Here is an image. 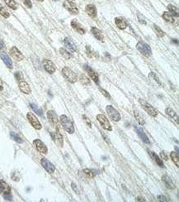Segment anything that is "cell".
Listing matches in <instances>:
<instances>
[{
	"instance_id": "cell-1",
	"label": "cell",
	"mask_w": 179,
	"mask_h": 202,
	"mask_svg": "<svg viewBox=\"0 0 179 202\" xmlns=\"http://www.w3.org/2000/svg\"><path fill=\"white\" fill-rule=\"evenodd\" d=\"M59 121L61 124L62 127L64 128V129L66 131L67 133H69L70 134L74 133V126L73 124V123L70 119L66 116V115H61L59 117Z\"/></svg>"
},
{
	"instance_id": "cell-2",
	"label": "cell",
	"mask_w": 179,
	"mask_h": 202,
	"mask_svg": "<svg viewBox=\"0 0 179 202\" xmlns=\"http://www.w3.org/2000/svg\"><path fill=\"white\" fill-rule=\"evenodd\" d=\"M62 75L70 83H75L78 80L77 75L68 66H64L62 69Z\"/></svg>"
},
{
	"instance_id": "cell-3",
	"label": "cell",
	"mask_w": 179,
	"mask_h": 202,
	"mask_svg": "<svg viewBox=\"0 0 179 202\" xmlns=\"http://www.w3.org/2000/svg\"><path fill=\"white\" fill-rule=\"evenodd\" d=\"M136 48L141 54L145 57H149L152 54V50H151L150 47L148 44H146L145 42H139L136 44Z\"/></svg>"
},
{
	"instance_id": "cell-4",
	"label": "cell",
	"mask_w": 179,
	"mask_h": 202,
	"mask_svg": "<svg viewBox=\"0 0 179 202\" xmlns=\"http://www.w3.org/2000/svg\"><path fill=\"white\" fill-rule=\"evenodd\" d=\"M139 102H140V104L142 105L143 109L145 110L146 113H148L151 117H153V118L157 117L158 112H157L156 109H154L150 104H148V102H146L145 100H144L142 99H139Z\"/></svg>"
},
{
	"instance_id": "cell-5",
	"label": "cell",
	"mask_w": 179,
	"mask_h": 202,
	"mask_svg": "<svg viewBox=\"0 0 179 202\" xmlns=\"http://www.w3.org/2000/svg\"><path fill=\"white\" fill-rule=\"evenodd\" d=\"M106 111L109 115V118L111 119H112L113 121L118 122V121L120 120V114L112 105H108L106 107Z\"/></svg>"
},
{
	"instance_id": "cell-6",
	"label": "cell",
	"mask_w": 179,
	"mask_h": 202,
	"mask_svg": "<svg viewBox=\"0 0 179 202\" xmlns=\"http://www.w3.org/2000/svg\"><path fill=\"white\" fill-rule=\"evenodd\" d=\"M97 119L104 129L108 130V131H112V125H111L109 120L106 118L105 115H103V114H97Z\"/></svg>"
},
{
	"instance_id": "cell-7",
	"label": "cell",
	"mask_w": 179,
	"mask_h": 202,
	"mask_svg": "<svg viewBox=\"0 0 179 202\" xmlns=\"http://www.w3.org/2000/svg\"><path fill=\"white\" fill-rule=\"evenodd\" d=\"M63 6L72 14H78L79 13V8H77L76 4L74 2H72L71 0H64Z\"/></svg>"
},
{
	"instance_id": "cell-8",
	"label": "cell",
	"mask_w": 179,
	"mask_h": 202,
	"mask_svg": "<svg viewBox=\"0 0 179 202\" xmlns=\"http://www.w3.org/2000/svg\"><path fill=\"white\" fill-rule=\"evenodd\" d=\"M26 117H27V119H28L29 123L31 124V126H32L34 128H36V129L37 130L41 129V123L39 122V120L37 119V118H36L32 113H27Z\"/></svg>"
},
{
	"instance_id": "cell-9",
	"label": "cell",
	"mask_w": 179,
	"mask_h": 202,
	"mask_svg": "<svg viewBox=\"0 0 179 202\" xmlns=\"http://www.w3.org/2000/svg\"><path fill=\"white\" fill-rule=\"evenodd\" d=\"M41 166H43L44 168H45V170H46L48 173L52 174L54 173L55 171V166L51 163L50 161L47 160L46 158H41Z\"/></svg>"
},
{
	"instance_id": "cell-10",
	"label": "cell",
	"mask_w": 179,
	"mask_h": 202,
	"mask_svg": "<svg viewBox=\"0 0 179 202\" xmlns=\"http://www.w3.org/2000/svg\"><path fill=\"white\" fill-rule=\"evenodd\" d=\"M42 64H43V67L44 69L46 70V71H47L50 74H53V73L55 72L56 70V68H55V64L51 61L47 59L43 60L42 61Z\"/></svg>"
},
{
	"instance_id": "cell-11",
	"label": "cell",
	"mask_w": 179,
	"mask_h": 202,
	"mask_svg": "<svg viewBox=\"0 0 179 202\" xmlns=\"http://www.w3.org/2000/svg\"><path fill=\"white\" fill-rule=\"evenodd\" d=\"M33 145L35 146V148H36V150L38 151L39 153H43V154H46L48 152V149L46 148V146L41 142L40 139H35L33 141Z\"/></svg>"
},
{
	"instance_id": "cell-12",
	"label": "cell",
	"mask_w": 179,
	"mask_h": 202,
	"mask_svg": "<svg viewBox=\"0 0 179 202\" xmlns=\"http://www.w3.org/2000/svg\"><path fill=\"white\" fill-rule=\"evenodd\" d=\"M51 137H52V139L54 140V142L56 143L57 145L59 147H63V144H64V139H63V136L59 132L56 131V132L51 133Z\"/></svg>"
},
{
	"instance_id": "cell-13",
	"label": "cell",
	"mask_w": 179,
	"mask_h": 202,
	"mask_svg": "<svg viewBox=\"0 0 179 202\" xmlns=\"http://www.w3.org/2000/svg\"><path fill=\"white\" fill-rule=\"evenodd\" d=\"M84 69L85 70L87 71V74H88V75L90 76V78L92 79L93 81H94L95 83L98 84V82H99V77H98V75H97V73L92 68H91L90 66H88L87 65H84Z\"/></svg>"
},
{
	"instance_id": "cell-14",
	"label": "cell",
	"mask_w": 179,
	"mask_h": 202,
	"mask_svg": "<svg viewBox=\"0 0 179 202\" xmlns=\"http://www.w3.org/2000/svg\"><path fill=\"white\" fill-rule=\"evenodd\" d=\"M71 27L72 28L74 29V31H76L79 34H84L86 32L85 31L84 27L80 24V23L79 21H77L76 19H74V20H72L71 22Z\"/></svg>"
},
{
	"instance_id": "cell-15",
	"label": "cell",
	"mask_w": 179,
	"mask_h": 202,
	"mask_svg": "<svg viewBox=\"0 0 179 202\" xmlns=\"http://www.w3.org/2000/svg\"><path fill=\"white\" fill-rule=\"evenodd\" d=\"M47 118H48L49 121H50L51 124L54 125V126H58L59 119L57 118L55 112L53 111V110H49V111L47 112Z\"/></svg>"
},
{
	"instance_id": "cell-16",
	"label": "cell",
	"mask_w": 179,
	"mask_h": 202,
	"mask_svg": "<svg viewBox=\"0 0 179 202\" xmlns=\"http://www.w3.org/2000/svg\"><path fill=\"white\" fill-rule=\"evenodd\" d=\"M162 181L164 182V186L168 188V189L170 190H174L176 188V186L173 183V181H172V179L169 177V176L167 175H164L162 176Z\"/></svg>"
},
{
	"instance_id": "cell-17",
	"label": "cell",
	"mask_w": 179,
	"mask_h": 202,
	"mask_svg": "<svg viewBox=\"0 0 179 202\" xmlns=\"http://www.w3.org/2000/svg\"><path fill=\"white\" fill-rule=\"evenodd\" d=\"M10 55L16 60V61H20L23 60V58H24L23 55L22 54V52H21L16 47H13L12 48H11Z\"/></svg>"
},
{
	"instance_id": "cell-18",
	"label": "cell",
	"mask_w": 179,
	"mask_h": 202,
	"mask_svg": "<svg viewBox=\"0 0 179 202\" xmlns=\"http://www.w3.org/2000/svg\"><path fill=\"white\" fill-rule=\"evenodd\" d=\"M135 128H136V132H137V133H138L139 137H140L144 143H147V144H148V143H150V142H149V139H148V137H147V135H146V133H144V131L142 129V128L135 127Z\"/></svg>"
},
{
	"instance_id": "cell-19",
	"label": "cell",
	"mask_w": 179,
	"mask_h": 202,
	"mask_svg": "<svg viewBox=\"0 0 179 202\" xmlns=\"http://www.w3.org/2000/svg\"><path fill=\"white\" fill-rule=\"evenodd\" d=\"M85 11L87 13V15L91 18H96L97 17V8L93 4H87L85 8Z\"/></svg>"
},
{
	"instance_id": "cell-20",
	"label": "cell",
	"mask_w": 179,
	"mask_h": 202,
	"mask_svg": "<svg viewBox=\"0 0 179 202\" xmlns=\"http://www.w3.org/2000/svg\"><path fill=\"white\" fill-rule=\"evenodd\" d=\"M64 45H65V47H67V49L69 50V52H74L75 51H76V45L74 44V42L72 41L71 38L66 37V38L64 39Z\"/></svg>"
},
{
	"instance_id": "cell-21",
	"label": "cell",
	"mask_w": 179,
	"mask_h": 202,
	"mask_svg": "<svg viewBox=\"0 0 179 202\" xmlns=\"http://www.w3.org/2000/svg\"><path fill=\"white\" fill-rule=\"evenodd\" d=\"M19 89H20V90L24 94H26V95H28V94L31 93V88H30V86L29 85L26 81L24 80H21L19 81Z\"/></svg>"
},
{
	"instance_id": "cell-22",
	"label": "cell",
	"mask_w": 179,
	"mask_h": 202,
	"mask_svg": "<svg viewBox=\"0 0 179 202\" xmlns=\"http://www.w3.org/2000/svg\"><path fill=\"white\" fill-rule=\"evenodd\" d=\"M0 192L3 194H10L11 188L3 180H0Z\"/></svg>"
},
{
	"instance_id": "cell-23",
	"label": "cell",
	"mask_w": 179,
	"mask_h": 202,
	"mask_svg": "<svg viewBox=\"0 0 179 202\" xmlns=\"http://www.w3.org/2000/svg\"><path fill=\"white\" fill-rule=\"evenodd\" d=\"M0 57H1V59L3 60L4 64L7 65V67L9 68V69H12V68H13V62H12V61H11V59L9 58V57L6 54L5 52H1V53H0Z\"/></svg>"
},
{
	"instance_id": "cell-24",
	"label": "cell",
	"mask_w": 179,
	"mask_h": 202,
	"mask_svg": "<svg viewBox=\"0 0 179 202\" xmlns=\"http://www.w3.org/2000/svg\"><path fill=\"white\" fill-rule=\"evenodd\" d=\"M115 23L118 27V28L121 29V30L126 28V27H127V23L121 17H117L115 18Z\"/></svg>"
},
{
	"instance_id": "cell-25",
	"label": "cell",
	"mask_w": 179,
	"mask_h": 202,
	"mask_svg": "<svg viewBox=\"0 0 179 202\" xmlns=\"http://www.w3.org/2000/svg\"><path fill=\"white\" fill-rule=\"evenodd\" d=\"M91 32H92V35H93L98 41H101V42L103 41L104 36H103L102 32L101 31V30H99V29L97 28V27H92V29H91Z\"/></svg>"
},
{
	"instance_id": "cell-26",
	"label": "cell",
	"mask_w": 179,
	"mask_h": 202,
	"mask_svg": "<svg viewBox=\"0 0 179 202\" xmlns=\"http://www.w3.org/2000/svg\"><path fill=\"white\" fill-rule=\"evenodd\" d=\"M165 113L169 117H170L172 119H173L174 121H176L177 124H178V116L176 114V112L174 111L173 109H172L171 108H167L165 109Z\"/></svg>"
},
{
	"instance_id": "cell-27",
	"label": "cell",
	"mask_w": 179,
	"mask_h": 202,
	"mask_svg": "<svg viewBox=\"0 0 179 202\" xmlns=\"http://www.w3.org/2000/svg\"><path fill=\"white\" fill-rule=\"evenodd\" d=\"M149 153V155L151 156V158H153V160L155 161V162H156L158 165H159L160 167H164V162H163V161H162V159L160 158H159V156L157 155L156 153H153V152H151V151H149L148 152Z\"/></svg>"
},
{
	"instance_id": "cell-28",
	"label": "cell",
	"mask_w": 179,
	"mask_h": 202,
	"mask_svg": "<svg viewBox=\"0 0 179 202\" xmlns=\"http://www.w3.org/2000/svg\"><path fill=\"white\" fill-rule=\"evenodd\" d=\"M148 79H149V80H150L152 82H153V83L155 84V85H158L159 86H161V82H160L159 78L158 77V75H157L154 72L149 73L148 75Z\"/></svg>"
},
{
	"instance_id": "cell-29",
	"label": "cell",
	"mask_w": 179,
	"mask_h": 202,
	"mask_svg": "<svg viewBox=\"0 0 179 202\" xmlns=\"http://www.w3.org/2000/svg\"><path fill=\"white\" fill-rule=\"evenodd\" d=\"M162 17H163V18H164L165 21L169 22V23H173L174 22H175V19H174L173 16L172 15L171 13H169V12H164V13H163Z\"/></svg>"
},
{
	"instance_id": "cell-30",
	"label": "cell",
	"mask_w": 179,
	"mask_h": 202,
	"mask_svg": "<svg viewBox=\"0 0 179 202\" xmlns=\"http://www.w3.org/2000/svg\"><path fill=\"white\" fill-rule=\"evenodd\" d=\"M168 9H169V13H171L173 16L175 17H178V9L177 7H175L173 4H169L168 5Z\"/></svg>"
},
{
	"instance_id": "cell-31",
	"label": "cell",
	"mask_w": 179,
	"mask_h": 202,
	"mask_svg": "<svg viewBox=\"0 0 179 202\" xmlns=\"http://www.w3.org/2000/svg\"><path fill=\"white\" fill-rule=\"evenodd\" d=\"M170 158H171V159L173 160V162L174 163H175V165H176V166L178 167L179 166L178 153H175V152H172V153H170Z\"/></svg>"
},
{
	"instance_id": "cell-32",
	"label": "cell",
	"mask_w": 179,
	"mask_h": 202,
	"mask_svg": "<svg viewBox=\"0 0 179 202\" xmlns=\"http://www.w3.org/2000/svg\"><path fill=\"white\" fill-rule=\"evenodd\" d=\"M79 81L80 83L83 84V86H87V85H89L90 84V80L85 75H83V74H81V75H79Z\"/></svg>"
},
{
	"instance_id": "cell-33",
	"label": "cell",
	"mask_w": 179,
	"mask_h": 202,
	"mask_svg": "<svg viewBox=\"0 0 179 202\" xmlns=\"http://www.w3.org/2000/svg\"><path fill=\"white\" fill-rule=\"evenodd\" d=\"M59 53H60L62 57H64V59L66 60H69L72 57L71 53H69L68 51H66V50L64 49V48H60V49H59Z\"/></svg>"
},
{
	"instance_id": "cell-34",
	"label": "cell",
	"mask_w": 179,
	"mask_h": 202,
	"mask_svg": "<svg viewBox=\"0 0 179 202\" xmlns=\"http://www.w3.org/2000/svg\"><path fill=\"white\" fill-rule=\"evenodd\" d=\"M0 14L5 18H8L10 16V13H8V11L1 3H0Z\"/></svg>"
},
{
	"instance_id": "cell-35",
	"label": "cell",
	"mask_w": 179,
	"mask_h": 202,
	"mask_svg": "<svg viewBox=\"0 0 179 202\" xmlns=\"http://www.w3.org/2000/svg\"><path fill=\"white\" fill-rule=\"evenodd\" d=\"M86 52H87V56L91 57V58H92V57H97V52H95L91 48L90 46H87V47H86Z\"/></svg>"
},
{
	"instance_id": "cell-36",
	"label": "cell",
	"mask_w": 179,
	"mask_h": 202,
	"mask_svg": "<svg viewBox=\"0 0 179 202\" xmlns=\"http://www.w3.org/2000/svg\"><path fill=\"white\" fill-rule=\"evenodd\" d=\"M4 2H5L6 4H7L9 8H12V9L16 10V9L18 8V5H17V3H16L14 0H4Z\"/></svg>"
},
{
	"instance_id": "cell-37",
	"label": "cell",
	"mask_w": 179,
	"mask_h": 202,
	"mask_svg": "<svg viewBox=\"0 0 179 202\" xmlns=\"http://www.w3.org/2000/svg\"><path fill=\"white\" fill-rule=\"evenodd\" d=\"M134 114H135V117H136V120H137V122H138L140 125L144 124V120L143 118L140 116V113H139L137 110H135V111H134Z\"/></svg>"
},
{
	"instance_id": "cell-38",
	"label": "cell",
	"mask_w": 179,
	"mask_h": 202,
	"mask_svg": "<svg viewBox=\"0 0 179 202\" xmlns=\"http://www.w3.org/2000/svg\"><path fill=\"white\" fill-rule=\"evenodd\" d=\"M30 106H31V109H33L34 112L36 113L38 115H40V116H42V115H43V112H42V110H41L37 105H36L35 104H30Z\"/></svg>"
},
{
	"instance_id": "cell-39",
	"label": "cell",
	"mask_w": 179,
	"mask_h": 202,
	"mask_svg": "<svg viewBox=\"0 0 179 202\" xmlns=\"http://www.w3.org/2000/svg\"><path fill=\"white\" fill-rule=\"evenodd\" d=\"M10 136L12 137V138H13L14 141H16V142H17V143H23L22 139V138H21V137L18 136V134H17L15 132H11L10 133Z\"/></svg>"
},
{
	"instance_id": "cell-40",
	"label": "cell",
	"mask_w": 179,
	"mask_h": 202,
	"mask_svg": "<svg viewBox=\"0 0 179 202\" xmlns=\"http://www.w3.org/2000/svg\"><path fill=\"white\" fill-rule=\"evenodd\" d=\"M153 27H154V30H155V32L157 33V35L159 36V37H163L164 36L165 33H164V32L162 30L159 26H157V25H153Z\"/></svg>"
},
{
	"instance_id": "cell-41",
	"label": "cell",
	"mask_w": 179,
	"mask_h": 202,
	"mask_svg": "<svg viewBox=\"0 0 179 202\" xmlns=\"http://www.w3.org/2000/svg\"><path fill=\"white\" fill-rule=\"evenodd\" d=\"M83 172H84L87 176L91 177V178H93V177L96 176V172H93V170H91V169H84V170H83Z\"/></svg>"
},
{
	"instance_id": "cell-42",
	"label": "cell",
	"mask_w": 179,
	"mask_h": 202,
	"mask_svg": "<svg viewBox=\"0 0 179 202\" xmlns=\"http://www.w3.org/2000/svg\"><path fill=\"white\" fill-rule=\"evenodd\" d=\"M83 119L84 122L86 123V124H87L88 127H89V128L92 127V124H91V121H90L89 119H88V118H87L86 115H83Z\"/></svg>"
},
{
	"instance_id": "cell-43",
	"label": "cell",
	"mask_w": 179,
	"mask_h": 202,
	"mask_svg": "<svg viewBox=\"0 0 179 202\" xmlns=\"http://www.w3.org/2000/svg\"><path fill=\"white\" fill-rule=\"evenodd\" d=\"M22 1L23 3H24L27 8H32V3H31V0H22Z\"/></svg>"
},
{
	"instance_id": "cell-44",
	"label": "cell",
	"mask_w": 179,
	"mask_h": 202,
	"mask_svg": "<svg viewBox=\"0 0 179 202\" xmlns=\"http://www.w3.org/2000/svg\"><path fill=\"white\" fill-rule=\"evenodd\" d=\"M15 77L16 79L18 80V81H21V80H23V76L22 75V73L21 72H16L15 73Z\"/></svg>"
},
{
	"instance_id": "cell-45",
	"label": "cell",
	"mask_w": 179,
	"mask_h": 202,
	"mask_svg": "<svg viewBox=\"0 0 179 202\" xmlns=\"http://www.w3.org/2000/svg\"><path fill=\"white\" fill-rule=\"evenodd\" d=\"M157 199H158L159 201H164V202L168 201V200H167L166 197L164 196H161V195L158 196H157Z\"/></svg>"
},
{
	"instance_id": "cell-46",
	"label": "cell",
	"mask_w": 179,
	"mask_h": 202,
	"mask_svg": "<svg viewBox=\"0 0 179 202\" xmlns=\"http://www.w3.org/2000/svg\"><path fill=\"white\" fill-rule=\"evenodd\" d=\"M100 90H101V92H102V94L103 95L105 96V97H107V98H111L110 95H109V93H108L107 91L105 90H102V89H100Z\"/></svg>"
},
{
	"instance_id": "cell-47",
	"label": "cell",
	"mask_w": 179,
	"mask_h": 202,
	"mask_svg": "<svg viewBox=\"0 0 179 202\" xmlns=\"http://www.w3.org/2000/svg\"><path fill=\"white\" fill-rule=\"evenodd\" d=\"M138 18H139V22H140V23L144 24V25H145V24H146V22H145V20H144V18L143 17H142V18H141V16L140 15V14H139V15H138Z\"/></svg>"
},
{
	"instance_id": "cell-48",
	"label": "cell",
	"mask_w": 179,
	"mask_h": 202,
	"mask_svg": "<svg viewBox=\"0 0 179 202\" xmlns=\"http://www.w3.org/2000/svg\"><path fill=\"white\" fill-rule=\"evenodd\" d=\"M3 198L7 200H12V196L10 194H3Z\"/></svg>"
},
{
	"instance_id": "cell-49",
	"label": "cell",
	"mask_w": 179,
	"mask_h": 202,
	"mask_svg": "<svg viewBox=\"0 0 179 202\" xmlns=\"http://www.w3.org/2000/svg\"><path fill=\"white\" fill-rule=\"evenodd\" d=\"M72 188H73V190H74L75 192H77V193H79V191H78V187H77V185L75 184L74 182H73V183H72Z\"/></svg>"
},
{
	"instance_id": "cell-50",
	"label": "cell",
	"mask_w": 179,
	"mask_h": 202,
	"mask_svg": "<svg viewBox=\"0 0 179 202\" xmlns=\"http://www.w3.org/2000/svg\"><path fill=\"white\" fill-rule=\"evenodd\" d=\"M161 157H162V159H164V160H165V161L168 160V156L165 154L164 152H161Z\"/></svg>"
},
{
	"instance_id": "cell-51",
	"label": "cell",
	"mask_w": 179,
	"mask_h": 202,
	"mask_svg": "<svg viewBox=\"0 0 179 202\" xmlns=\"http://www.w3.org/2000/svg\"><path fill=\"white\" fill-rule=\"evenodd\" d=\"M3 47H4V44H3V42L2 41H0V51L3 49Z\"/></svg>"
},
{
	"instance_id": "cell-52",
	"label": "cell",
	"mask_w": 179,
	"mask_h": 202,
	"mask_svg": "<svg viewBox=\"0 0 179 202\" xmlns=\"http://www.w3.org/2000/svg\"><path fill=\"white\" fill-rule=\"evenodd\" d=\"M3 83H2V81H1V80H0V91L3 90Z\"/></svg>"
},
{
	"instance_id": "cell-53",
	"label": "cell",
	"mask_w": 179,
	"mask_h": 202,
	"mask_svg": "<svg viewBox=\"0 0 179 202\" xmlns=\"http://www.w3.org/2000/svg\"><path fill=\"white\" fill-rule=\"evenodd\" d=\"M37 1H39V2H42V1H44V0H37Z\"/></svg>"
},
{
	"instance_id": "cell-54",
	"label": "cell",
	"mask_w": 179,
	"mask_h": 202,
	"mask_svg": "<svg viewBox=\"0 0 179 202\" xmlns=\"http://www.w3.org/2000/svg\"><path fill=\"white\" fill-rule=\"evenodd\" d=\"M54 1H57V0H54Z\"/></svg>"
}]
</instances>
